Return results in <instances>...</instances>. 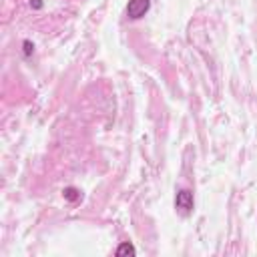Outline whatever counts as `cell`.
Wrapping results in <instances>:
<instances>
[{"instance_id": "cell-1", "label": "cell", "mask_w": 257, "mask_h": 257, "mask_svg": "<svg viewBox=\"0 0 257 257\" xmlns=\"http://www.w3.org/2000/svg\"><path fill=\"white\" fill-rule=\"evenodd\" d=\"M193 205H195V201H193V193H191V191H187V189H181V191L177 193V197H175V209L179 211V215H183V217L191 215Z\"/></svg>"}, {"instance_id": "cell-2", "label": "cell", "mask_w": 257, "mask_h": 257, "mask_svg": "<svg viewBox=\"0 0 257 257\" xmlns=\"http://www.w3.org/2000/svg\"><path fill=\"white\" fill-rule=\"evenodd\" d=\"M149 6H151V0H129V4H127V16L133 18V20H137V18H141V16L147 14Z\"/></svg>"}, {"instance_id": "cell-3", "label": "cell", "mask_w": 257, "mask_h": 257, "mask_svg": "<svg viewBox=\"0 0 257 257\" xmlns=\"http://www.w3.org/2000/svg\"><path fill=\"white\" fill-rule=\"evenodd\" d=\"M137 253V249L127 241V243H121L119 247H117V255L119 257H127V255H135Z\"/></svg>"}, {"instance_id": "cell-4", "label": "cell", "mask_w": 257, "mask_h": 257, "mask_svg": "<svg viewBox=\"0 0 257 257\" xmlns=\"http://www.w3.org/2000/svg\"><path fill=\"white\" fill-rule=\"evenodd\" d=\"M62 195H64V197H66L68 201H78V199L82 197V195H80V193H78V191H76L74 187H66V189L62 191Z\"/></svg>"}, {"instance_id": "cell-5", "label": "cell", "mask_w": 257, "mask_h": 257, "mask_svg": "<svg viewBox=\"0 0 257 257\" xmlns=\"http://www.w3.org/2000/svg\"><path fill=\"white\" fill-rule=\"evenodd\" d=\"M22 46H24V56H30V54L34 52V44H32L30 40H24Z\"/></svg>"}, {"instance_id": "cell-6", "label": "cell", "mask_w": 257, "mask_h": 257, "mask_svg": "<svg viewBox=\"0 0 257 257\" xmlns=\"http://www.w3.org/2000/svg\"><path fill=\"white\" fill-rule=\"evenodd\" d=\"M30 6H32L34 10H40V8H42V0H30Z\"/></svg>"}]
</instances>
